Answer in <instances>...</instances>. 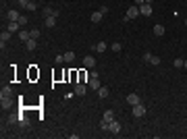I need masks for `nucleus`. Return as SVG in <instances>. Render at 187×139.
<instances>
[{"label": "nucleus", "mask_w": 187, "mask_h": 139, "mask_svg": "<svg viewBox=\"0 0 187 139\" xmlns=\"http://www.w3.org/2000/svg\"><path fill=\"white\" fill-rule=\"evenodd\" d=\"M54 62H56V64H62V62H65V56H62V54H58V56L54 58Z\"/></svg>", "instance_id": "cd10ccee"}, {"label": "nucleus", "mask_w": 187, "mask_h": 139, "mask_svg": "<svg viewBox=\"0 0 187 139\" xmlns=\"http://www.w3.org/2000/svg\"><path fill=\"white\" fill-rule=\"evenodd\" d=\"M0 106H2V108H6V110H8V108H10V106H13V100H10V98H0Z\"/></svg>", "instance_id": "ddd939ff"}, {"label": "nucleus", "mask_w": 187, "mask_h": 139, "mask_svg": "<svg viewBox=\"0 0 187 139\" xmlns=\"http://www.w3.org/2000/svg\"><path fill=\"white\" fill-rule=\"evenodd\" d=\"M102 121H104V123H112V121H114V112H112V110H106Z\"/></svg>", "instance_id": "4468645a"}, {"label": "nucleus", "mask_w": 187, "mask_h": 139, "mask_svg": "<svg viewBox=\"0 0 187 139\" xmlns=\"http://www.w3.org/2000/svg\"><path fill=\"white\" fill-rule=\"evenodd\" d=\"M36 8H38V6H36V2H31V0H29V4H27V10H36Z\"/></svg>", "instance_id": "7c9ffc66"}, {"label": "nucleus", "mask_w": 187, "mask_h": 139, "mask_svg": "<svg viewBox=\"0 0 187 139\" xmlns=\"http://www.w3.org/2000/svg\"><path fill=\"white\" fill-rule=\"evenodd\" d=\"M19 123H21V127H29V118L27 116H19Z\"/></svg>", "instance_id": "b1692460"}, {"label": "nucleus", "mask_w": 187, "mask_h": 139, "mask_svg": "<svg viewBox=\"0 0 187 139\" xmlns=\"http://www.w3.org/2000/svg\"><path fill=\"white\" fill-rule=\"evenodd\" d=\"M108 93H110V89H108V87H106V85H104V87H100V89H98V95H100V98H102V100H104V98H108Z\"/></svg>", "instance_id": "f3484780"}, {"label": "nucleus", "mask_w": 187, "mask_h": 139, "mask_svg": "<svg viewBox=\"0 0 187 139\" xmlns=\"http://www.w3.org/2000/svg\"><path fill=\"white\" fill-rule=\"evenodd\" d=\"M135 4H137V6H141V4H145V0H135Z\"/></svg>", "instance_id": "c9c22d12"}, {"label": "nucleus", "mask_w": 187, "mask_h": 139, "mask_svg": "<svg viewBox=\"0 0 187 139\" xmlns=\"http://www.w3.org/2000/svg\"><path fill=\"white\" fill-rule=\"evenodd\" d=\"M145 2H148V4H152V2H154V0H145Z\"/></svg>", "instance_id": "4c0bfd02"}, {"label": "nucleus", "mask_w": 187, "mask_h": 139, "mask_svg": "<svg viewBox=\"0 0 187 139\" xmlns=\"http://www.w3.org/2000/svg\"><path fill=\"white\" fill-rule=\"evenodd\" d=\"M102 17H104V15H102L100 10H96V13H92V15H90V19H92V23H100V21H102Z\"/></svg>", "instance_id": "f8f14e48"}, {"label": "nucleus", "mask_w": 187, "mask_h": 139, "mask_svg": "<svg viewBox=\"0 0 187 139\" xmlns=\"http://www.w3.org/2000/svg\"><path fill=\"white\" fill-rule=\"evenodd\" d=\"M150 64H154V67H156V64H160V58H158V56H152V60H150Z\"/></svg>", "instance_id": "c756f323"}, {"label": "nucleus", "mask_w": 187, "mask_h": 139, "mask_svg": "<svg viewBox=\"0 0 187 139\" xmlns=\"http://www.w3.org/2000/svg\"><path fill=\"white\" fill-rule=\"evenodd\" d=\"M42 13H44V15H46V17H50V15H54V13H56V10H52V8H44V10H42Z\"/></svg>", "instance_id": "c85d7f7f"}, {"label": "nucleus", "mask_w": 187, "mask_h": 139, "mask_svg": "<svg viewBox=\"0 0 187 139\" xmlns=\"http://www.w3.org/2000/svg\"><path fill=\"white\" fill-rule=\"evenodd\" d=\"M19 4H21V8H27V4H29V0H17Z\"/></svg>", "instance_id": "473e14b6"}, {"label": "nucleus", "mask_w": 187, "mask_h": 139, "mask_svg": "<svg viewBox=\"0 0 187 139\" xmlns=\"http://www.w3.org/2000/svg\"><path fill=\"white\" fill-rule=\"evenodd\" d=\"M154 35H164V25H154Z\"/></svg>", "instance_id": "a211bd4d"}, {"label": "nucleus", "mask_w": 187, "mask_h": 139, "mask_svg": "<svg viewBox=\"0 0 187 139\" xmlns=\"http://www.w3.org/2000/svg\"><path fill=\"white\" fill-rule=\"evenodd\" d=\"M17 121H19V118H17L15 114H10V116H8V123H10V125H13V123H17Z\"/></svg>", "instance_id": "72a5a7b5"}, {"label": "nucleus", "mask_w": 187, "mask_h": 139, "mask_svg": "<svg viewBox=\"0 0 187 139\" xmlns=\"http://www.w3.org/2000/svg\"><path fill=\"white\" fill-rule=\"evenodd\" d=\"M29 33H31V38H33V40H38V38H40V29H38V27H36V29H31Z\"/></svg>", "instance_id": "bb28decb"}, {"label": "nucleus", "mask_w": 187, "mask_h": 139, "mask_svg": "<svg viewBox=\"0 0 187 139\" xmlns=\"http://www.w3.org/2000/svg\"><path fill=\"white\" fill-rule=\"evenodd\" d=\"M183 62H185L183 58H175V60H173V67H175V69H183Z\"/></svg>", "instance_id": "4be33fe9"}, {"label": "nucleus", "mask_w": 187, "mask_h": 139, "mask_svg": "<svg viewBox=\"0 0 187 139\" xmlns=\"http://www.w3.org/2000/svg\"><path fill=\"white\" fill-rule=\"evenodd\" d=\"M8 40H10V31L6 29V31H2V33H0V42H8Z\"/></svg>", "instance_id": "412c9836"}, {"label": "nucleus", "mask_w": 187, "mask_h": 139, "mask_svg": "<svg viewBox=\"0 0 187 139\" xmlns=\"http://www.w3.org/2000/svg\"><path fill=\"white\" fill-rule=\"evenodd\" d=\"M85 79H88V71H81L79 73V83H85Z\"/></svg>", "instance_id": "393cba45"}, {"label": "nucleus", "mask_w": 187, "mask_h": 139, "mask_svg": "<svg viewBox=\"0 0 187 139\" xmlns=\"http://www.w3.org/2000/svg\"><path fill=\"white\" fill-rule=\"evenodd\" d=\"M10 95H13V89H10L8 85H4L2 92H0V98H10Z\"/></svg>", "instance_id": "dca6fc26"}, {"label": "nucleus", "mask_w": 187, "mask_h": 139, "mask_svg": "<svg viewBox=\"0 0 187 139\" xmlns=\"http://www.w3.org/2000/svg\"><path fill=\"white\" fill-rule=\"evenodd\" d=\"M127 104H131V106L140 104V95H137V93H129V95H127Z\"/></svg>", "instance_id": "9d476101"}, {"label": "nucleus", "mask_w": 187, "mask_h": 139, "mask_svg": "<svg viewBox=\"0 0 187 139\" xmlns=\"http://www.w3.org/2000/svg\"><path fill=\"white\" fill-rule=\"evenodd\" d=\"M85 92H88V87H85V83H75V89H73V93L75 95H85Z\"/></svg>", "instance_id": "7ed1b4c3"}, {"label": "nucleus", "mask_w": 187, "mask_h": 139, "mask_svg": "<svg viewBox=\"0 0 187 139\" xmlns=\"http://www.w3.org/2000/svg\"><path fill=\"white\" fill-rule=\"evenodd\" d=\"M62 56H65V62H73V60H75V52H71V50L65 52Z\"/></svg>", "instance_id": "aec40b11"}, {"label": "nucleus", "mask_w": 187, "mask_h": 139, "mask_svg": "<svg viewBox=\"0 0 187 139\" xmlns=\"http://www.w3.org/2000/svg\"><path fill=\"white\" fill-rule=\"evenodd\" d=\"M23 27H21V23L19 21H8V31L10 33H17V31H21Z\"/></svg>", "instance_id": "20e7f679"}, {"label": "nucleus", "mask_w": 187, "mask_h": 139, "mask_svg": "<svg viewBox=\"0 0 187 139\" xmlns=\"http://www.w3.org/2000/svg\"><path fill=\"white\" fill-rule=\"evenodd\" d=\"M110 50H112V52H121V50H123V46H121L119 42H114V44H112V48H110Z\"/></svg>", "instance_id": "a878e982"}, {"label": "nucleus", "mask_w": 187, "mask_h": 139, "mask_svg": "<svg viewBox=\"0 0 187 139\" xmlns=\"http://www.w3.org/2000/svg\"><path fill=\"white\" fill-rule=\"evenodd\" d=\"M6 19H8V21H19V19H21V15H19V10H15V8H13V10H8V13H6Z\"/></svg>", "instance_id": "39448f33"}, {"label": "nucleus", "mask_w": 187, "mask_h": 139, "mask_svg": "<svg viewBox=\"0 0 187 139\" xmlns=\"http://www.w3.org/2000/svg\"><path fill=\"white\" fill-rule=\"evenodd\" d=\"M19 38H21V42H27V40L31 38V33H29V31H25V29H21V31H19Z\"/></svg>", "instance_id": "6ab92c4d"}, {"label": "nucleus", "mask_w": 187, "mask_h": 139, "mask_svg": "<svg viewBox=\"0 0 187 139\" xmlns=\"http://www.w3.org/2000/svg\"><path fill=\"white\" fill-rule=\"evenodd\" d=\"M185 25H187V17H185Z\"/></svg>", "instance_id": "58836bf2"}, {"label": "nucleus", "mask_w": 187, "mask_h": 139, "mask_svg": "<svg viewBox=\"0 0 187 139\" xmlns=\"http://www.w3.org/2000/svg\"><path fill=\"white\" fill-rule=\"evenodd\" d=\"M56 17H58V10H56L54 15L46 17V27H54V25H56Z\"/></svg>", "instance_id": "0eeeda50"}, {"label": "nucleus", "mask_w": 187, "mask_h": 139, "mask_svg": "<svg viewBox=\"0 0 187 139\" xmlns=\"http://www.w3.org/2000/svg\"><path fill=\"white\" fill-rule=\"evenodd\" d=\"M140 10H141V15H145V17H148V15H152V4H148V2H145V4H141Z\"/></svg>", "instance_id": "9b49d317"}, {"label": "nucleus", "mask_w": 187, "mask_h": 139, "mask_svg": "<svg viewBox=\"0 0 187 139\" xmlns=\"http://www.w3.org/2000/svg\"><path fill=\"white\" fill-rule=\"evenodd\" d=\"M140 15H141L140 6H137V4H133V6H129V10H127V15H125L123 19H125V21H129V19H137Z\"/></svg>", "instance_id": "f257e3e1"}, {"label": "nucleus", "mask_w": 187, "mask_h": 139, "mask_svg": "<svg viewBox=\"0 0 187 139\" xmlns=\"http://www.w3.org/2000/svg\"><path fill=\"white\" fill-rule=\"evenodd\" d=\"M90 87H92V89H96V92L102 87V83H100V79H98V77H90Z\"/></svg>", "instance_id": "1a4fd4ad"}, {"label": "nucleus", "mask_w": 187, "mask_h": 139, "mask_svg": "<svg viewBox=\"0 0 187 139\" xmlns=\"http://www.w3.org/2000/svg\"><path fill=\"white\" fill-rule=\"evenodd\" d=\"M133 116H135V118H141V116H145V106H143L141 102L133 106Z\"/></svg>", "instance_id": "f03ea898"}, {"label": "nucleus", "mask_w": 187, "mask_h": 139, "mask_svg": "<svg viewBox=\"0 0 187 139\" xmlns=\"http://www.w3.org/2000/svg\"><path fill=\"white\" fill-rule=\"evenodd\" d=\"M94 50H96V52H104V50H106V44H104V42H98V44L94 46Z\"/></svg>", "instance_id": "5701e85b"}, {"label": "nucleus", "mask_w": 187, "mask_h": 139, "mask_svg": "<svg viewBox=\"0 0 187 139\" xmlns=\"http://www.w3.org/2000/svg\"><path fill=\"white\" fill-rule=\"evenodd\" d=\"M100 13H102V15H106V13H108V6H106V4H104V6H100Z\"/></svg>", "instance_id": "f704fd0d"}, {"label": "nucleus", "mask_w": 187, "mask_h": 139, "mask_svg": "<svg viewBox=\"0 0 187 139\" xmlns=\"http://www.w3.org/2000/svg\"><path fill=\"white\" fill-rule=\"evenodd\" d=\"M183 69H187V60H185V62H183Z\"/></svg>", "instance_id": "e433bc0d"}, {"label": "nucleus", "mask_w": 187, "mask_h": 139, "mask_svg": "<svg viewBox=\"0 0 187 139\" xmlns=\"http://www.w3.org/2000/svg\"><path fill=\"white\" fill-rule=\"evenodd\" d=\"M150 60H152V54L145 52V54H143V62H150Z\"/></svg>", "instance_id": "2f4dec72"}, {"label": "nucleus", "mask_w": 187, "mask_h": 139, "mask_svg": "<svg viewBox=\"0 0 187 139\" xmlns=\"http://www.w3.org/2000/svg\"><path fill=\"white\" fill-rule=\"evenodd\" d=\"M36 46H38V40H33V38H29V40L25 42V48H27V50H36Z\"/></svg>", "instance_id": "2eb2a0df"}, {"label": "nucleus", "mask_w": 187, "mask_h": 139, "mask_svg": "<svg viewBox=\"0 0 187 139\" xmlns=\"http://www.w3.org/2000/svg\"><path fill=\"white\" fill-rule=\"evenodd\" d=\"M108 133H121V123H117V121H112L110 123V127H108Z\"/></svg>", "instance_id": "423d86ee"}, {"label": "nucleus", "mask_w": 187, "mask_h": 139, "mask_svg": "<svg viewBox=\"0 0 187 139\" xmlns=\"http://www.w3.org/2000/svg\"><path fill=\"white\" fill-rule=\"evenodd\" d=\"M83 67H88V69H92V67H96V58L88 54V56L83 58Z\"/></svg>", "instance_id": "6e6552de"}]
</instances>
